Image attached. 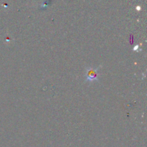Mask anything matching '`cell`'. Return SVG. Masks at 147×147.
<instances>
[{"mask_svg": "<svg viewBox=\"0 0 147 147\" xmlns=\"http://www.w3.org/2000/svg\"><path fill=\"white\" fill-rule=\"evenodd\" d=\"M101 65L98 68H86V78L85 82H98V71L99 70Z\"/></svg>", "mask_w": 147, "mask_h": 147, "instance_id": "1", "label": "cell"}]
</instances>
